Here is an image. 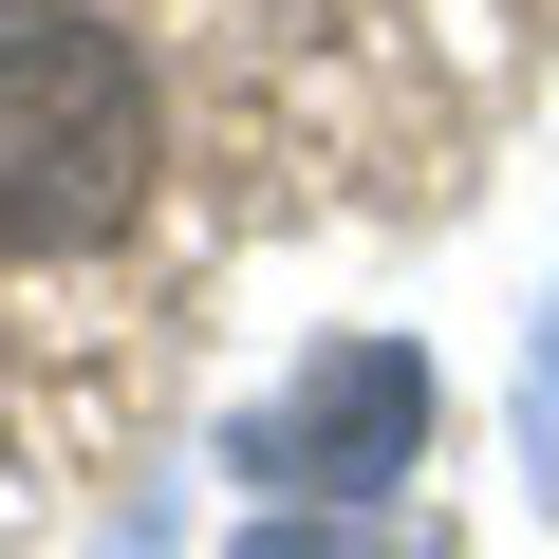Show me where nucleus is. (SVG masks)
Masks as SVG:
<instances>
[{
	"instance_id": "obj_1",
	"label": "nucleus",
	"mask_w": 559,
	"mask_h": 559,
	"mask_svg": "<svg viewBox=\"0 0 559 559\" xmlns=\"http://www.w3.org/2000/svg\"><path fill=\"white\" fill-rule=\"evenodd\" d=\"M168 168V112H150V57L75 0H20L0 20V242L20 261H94Z\"/></svg>"
}]
</instances>
